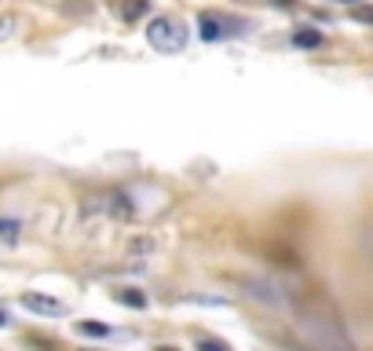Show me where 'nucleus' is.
<instances>
[{
  "label": "nucleus",
  "mask_w": 373,
  "mask_h": 351,
  "mask_svg": "<svg viewBox=\"0 0 373 351\" xmlns=\"http://www.w3.org/2000/svg\"><path fill=\"white\" fill-rule=\"evenodd\" d=\"M118 300H121V304H128V307H147V296H143V293H136V289H121V293H118Z\"/></svg>",
  "instance_id": "obj_7"
},
{
  "label": "nucleus",
  "mask_w": 373,
  "mask_h": 351,
  "mask_svg": "<svg viewBox=\"0 0 373 351\" xmlns=\"http://www.w3.org/2000/svg\"><path fill=\"white\" fill-rule=\"evenodd\" d=\"M344 4H358V0H344Z\"/></svg>",
  "instance_id": "obj_15"
},
{
  "label": "nucleus",
  "mask_w": 373,
  "mask_h": 351,
  "mask_svg": "<svg viewBox=\"0 0 373 351\" xmlns=\"http://www.w3.org/2000/svg\"><path fill=\"white\" fill-rule=\"evenodd\" d=\"M4 322H8V315H4V311H0V326H4Z\"/></svg>",
  "instance_id": "obj_14"
},
{
  "label": "nucleus",
  "mask_w": 373,
  "mask_h": 351,
  "mask_svg": "<svg viewBox=\"0 0 373 351\" xmlns=\"http://www.w3.org/2000/svg\"><path fill=\"white\" fill-rule=\"evenodd\" d=\"M143 11H147V0H128V4L121 8V15H125L128 22H132V19H139V15H143Z\"/></svg>",
  "instance_id": "obj_9"
},
{
  "label": "nucleus",
  "mask_w": 373,
  "mask_h": 351,
  "mask_svg": "<svg viewBox=\"0 0 373 351\" xmlns=\"http://www.w3.org/2000/svg\"><path fill=\"white\" fill-rule=\"evenodd\" d=\"M11 33H15V19H0V41H8Z\"/></svg>",
  "instance_id": "obj_12"
},
{
  "label": "nucleus",
  "mask_w": 373,
  "mask_h": 351,
  "mask_svg": "<svg viewBox=\"0 0 373 351\" xmlns=\"http://www.w3.org/2000/svg\"><path fill=\"white\" fill-rule=\"evenodd\" d=\"M77 330H81V333H88V336H107V333H110V326H107V322H95V318H84Z\"/></svg>",
  "instance_id": "obj_5"
},
{
  "label": "nucleus",
  "mask_w": 373,
  "mask_h": 351,
  "mask_svg": "<svg viewBox=\"0 0 373 351\" xmlns=\"http://www.w3.org/2000/svg\"><path fill=\"white\" fill-rule=\"evenodd\" d=\"M22 307L26 311H37V315H62V307L59 300H51V296H44V293H26L22 296Z\"/></svg>",
  "instance_id": "obj_2"
},
{
  "label": "nucleus",
  "mask_w": 373,
  "mask_h": 351,
  "mask_svg": "<svg viewBox=\"0 0 373 351\" xmlns=\"http://www.w3.org/2000/svg\"><path fill=\"white\" fill-rule=\"evenodd\" d=\"M147 41H150L154 51H161V55H172V51H183L187 30H183V22H179V19L158 15V19H150V26H147Z\"/></svg>",
  "instance_id": "obj_1"
},
{
  "label": "nucleus",
  "mask_w": 373,
  "mask_h": 351,
  "mask_svg": "<svg viewBox=\"0 0 373 351\" xmlns=\"http://www.w3.org/2000/svg\"><path fill=\"white\" fill-rule=\"evenodd\" d=\"M275 4H278V8H293L297 0H275Z\"/></svg>",
  "instance_id": "obj_13"
},
{
  "label": "nucleus",
  "mask_w": 373,
  "mask_h": 351,
  "mask_svg": "<svg viewBox=\"0 0 373 351\" xmlns=\"http://www.w3.org/2000/svg\"><path fill=\"white\" fill-rule=\"evenodd\" d=\"M293 44H297V48H318V44H322V33H318V30H307V26H304V30L293 33Z\"/></svg>",
  "instance_id": "obj_4"
},
{
  "label": "nucleus",
  "mask_w": 373,
  "mask_h": 351,
  "mask_svg": "<svg viewBox=\"0 0 373 351\" xmlns=\"http://www.w3.org/2000/svg\"><path fill=\"white\" fill-rule=\"evenodd\" d=\"M198 33H201V41H224L227 37V26H224V19H216V15H198Z\"/></svg>",
  "instance_id": "obj_3"
},
{
  "label": "nucleus",
  "mask_w": 373,
  "mask_h": 351,
  "mask_svg": "<svg viewBox=\"0 0 373 351\" xmlns=\"http://www.w3.org/2000/svg\"><path fill=\"white\" fill-rule=\"evenodd\" d=\"M198 351H230V344L216 341V336H201V341H198Z\"/></svg>",
  "instance_id": "obj_11"
},
{
  "label": "nucleus",
  "mask_w": 373,
  "mask_h": 351,
  "mask_svg": "<svg viewBox=\"0 0 373 351\" xmlns=\"http://www.w3.org/2000/svg\"><path fill=\"white\" fill-rule=\"evenodd\" d=\"M352 19H355V22L373 26V4H355V8H352Z\"/></svg>",
  "instance_id": "obj_10"
},
{
  "label": "nucleus",
  "mask_w": 373,
  "mask_h": 351,
  "mask_svg": "<svg viewBox=\"0 0 373 351\" xmlns=\"http://www.w3.org/2000/svg\"><path fill=\"white\" fill-rule=\"evenodd\" d=\"M326 351H355V348H352L348 341H344V336H340L337 330H329V333H326Z\"/></svg>",
  "instance_id": "obj_6"
},
{
  "label": "nucleus",
  "mask_w": 373,
  "mask_h": 351,
  "mask_svg": "<svg viewBox=\"0 0 373 351\" xmlns=\"http://www.w3.org/2000/svg\"><path fill=\"white\" fill-rule=\"evenodd\" d=\"M19 231H22L19 219H0V238H4V242H15Z\"/></svg>",
  "instance_id": "obj_8"
}]
</instances>
